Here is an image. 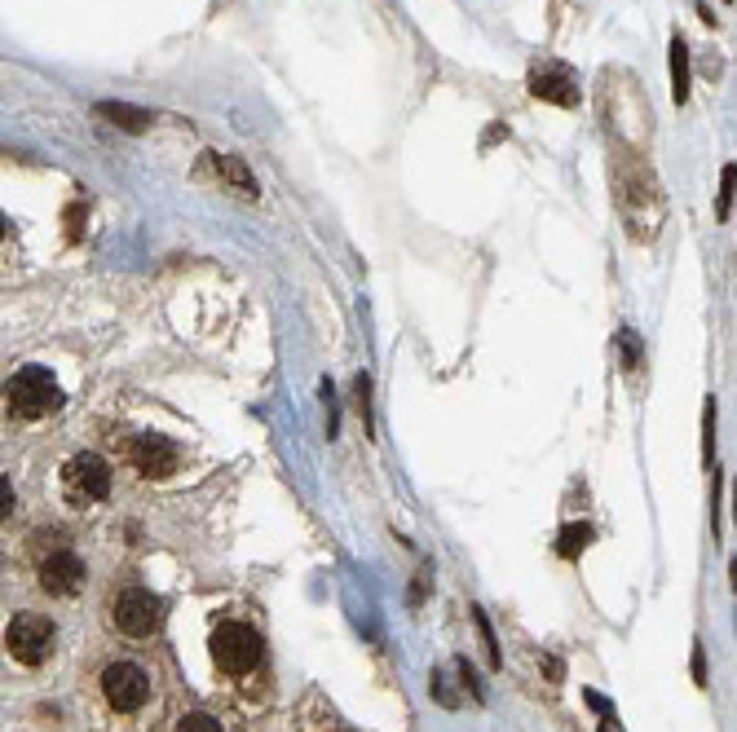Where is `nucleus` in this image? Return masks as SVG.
I'll list each match as a JSON object with an SVG mask.
<instances>
[{
  "instance_id": "obj_8",
  "label": "nucleus",
  "mask_w": 737,
  "mask_h": 732,
  "mask_svg": "<svg viewBox=\"0 0 737 732\" xmlns=\"http://www.w3.org/2000/svg\"><path fill=\"white\" fill-rule=\"evenodd\" d=\"M530 93L539 102H552V107H579V80L570 67L561 62H548V67H534L530 71Z\"/></svg>"
},
{
  "instance_id": "obj_1",
  "label": "nucleus",
  "mask_w": 737,
  "mask_h": 732,
  "mask_svg": "<svg viewBox=\"0 0 737 732\" xmlns=\"http://www.w3.org/2000/svg\"><path fill=\"white\" fill-rule=\"evenodd\" d=\"M4 397H9V410L18 419H40V415H53L62 410V388L58 379L45 370V366H22L9 375L4 384Z\"/></svg>"
},
{
  "instance_id": "obj_9",
  "label": "nucleus",
  "mask_w": 737,
  "mask_h": 732,
  "mask_svg": "<svg viewBox=\"0 0 737 732\" xmlns=\"http://www.w3.org/2000/svg\"><path fill=\"white\" fill-rule=\"evenodd\" d=\"M177 459H181L177 446L159 433H146V437L132 442V464H137L141 477H168V473H177Z\"/></svg>"
},
{
  "instance_id": "obj_4",
  "label": "nucleus",
  "mask_w": 737,
  "mask_h": 732,
  "mask_svg": "<svg viewBox=\"0 0 737 732\" xmlns=\"http://www.w3.org/2000/svg\"><path fill=\"white\" fill-rule=\"evenodd\" d=\"M111 617H116V626H120L124 635L141 640V635H155V631H159V622H164V601H159L155 592H146V587H128V592L116 596Z\"/></svg>"
},
{
  "instance_id": "obj_14",
  "label": "nucleus",
  "mask_w": 737,
  "mask_h": 732,
  "mask_svg": "<svg viewBox=\"0 0 737 732\" xmlns=\"http://www.w3.org/2000/svg\"><path fill=\"white\" fill-rule=\"evenodd\" d=\"M711 459H716V397H707L702 406V464L711 468Z\"/></svg>"
},
{
  "instance_id": "obj_13",
  "label": "nucleus",
  "mask_w": 737,
  "mask_h": 732,
  "mask_svg": "<svg viewBox=\"0 0 737 732\" xmlns=\"http://www.w3.org/2000/svg\"><path fill=\"white\" fill-rule=\"evenodd\" d=\"M588 543H592V525H566V530H561V538H557V552H561L566 561H574Z\"/></svg>"
},
{
  "instance_id": "obj_5",
  "label": "nucleus",
  "mask_w": 737,
  "mask_h": 732,
  "mask_svg": "<svg viewBox=\"0 0 737 732\" xmlns=\"http://www.w3.org/2000/svg\"><path fill=\"white\" fill-rule=\"evenodd\" d=\"M102 698H107L116 711L132 715V711L146 706V698H150V680H146V671L132 666V662H111V666L102 671Z\"/></svg>"
},
{
  "instance_id": "obj_2",
  "label": "nucleus",
  "mask_w": 737,
  "mask_h": 732,
  "mask_svg": "<svg viewBox=\"0 0 737 732\" xmlns=\"http://www.w3.org/2000/svg\"><path fill=\"white\" fill-rule=\"evenodd\" d=\"M53 622L40 617V613H18L9 626H4V649L13 662L22 666H40L49 653H53Z\"/></svg>"
},
{
  "instance_id": "obj_17",
  "label": "nucleus",
  "mask_w": 737,
  "mask_h": 732,
  "mask_svg": "<svg viewBox=\"0 0 737 732\" xmlns=\"http://www.w3.org/2000/svg\"><path fill=\"white\" fill-rule=\"evenodd\" d=\"M177 732H222V724H217L213 715H186V720L177 724Z\"/></svg>"
},
{
  "instance_id": "obj_15",
  "label": "nucleus",
  "mask_w": 737,
  "mask_h": 732,
  "mask_svg": "<svg viewBox=\"0 0 737 732\" xmlns=\"http://www.w3.org/2000/svg\"><path fill=\"white\" fill-rule=\"evenodd\" d=\"M618 349H622V366H627V370H640V366H645V354H640L636 332H618Z\"/></svg>"
},
{
  "instance_id": "obj_18",
  "label": "nucleus",
  "mask_w": 737,
  "mask_h": 732,
  "mask_svg": "<svg viewBox=\"0 0 737 732\" xmlns=\"http://www.w3.org/2000/svg\"><path fill=\"white\" fill-rule=\"evenodd\" d=\"M601 732H618V724L610 720V724H601Z\"/></svg>"
},
{
  "instance_id": "obj_12",
  "label": "nucleus",
  "mask_w": 737,
  "mask_h": 732,
  "mask_svg": "<svg viewBox=\"0 0 737 732\" xmlns=\"http://www.w3.org/2000/svg\"><path fill=\"white\" fill-rule=\"evenodd\" d=\"M98 116H107L111 123H120L124 132H146V128H150V116H146V111L124 107V102H102V107H98Z\"/></svg>"
},
{
  "instance_id": "obj_6",
  "label": "nucleus",
  "mask_w": 737,
  "mask_h": 732,
  "mask_svg": "<svg viewBox=\"0 0 737 732\" xmlns=\"http://www.w3.org/2000/svg\"><path fill=\"white\" fill-rule=\"evenodd\" d=\"M62 486L80 503H98V498L111 494V468L98 455H71L67 468H62Z\"/></svg>"
},
{
  "instance_id": "obj_11",
  "label": "nucleus",
  "mask_w": 737,
  "mask_h": 732,
  "mask_svg": "<svg viewBox=\"0 0 737 732\" xmlns=\"http://www.w3.org/2000/svg\"><path fill=\"white\" fill-rule=\"evenodd\" d=\"M671 98H676V107L689 98V44L680 36L671 40Z\"/></svg>"
},
{
  "instance_id": "obj_16",
  "label": "nucleus",
  "mask_w": 737,
  "mask_h": 732,
  "mask_svg": "<svg viewBox=\"0 0 737 732\" xmlns=\"http://www.w3.org/2000/svg\"><path fill=\"white\" fill-rule=\"evenodd\" d=\"M734 195H737V164H725V177H720V204H716V212H720V217H729Z\"/></svg>"
},
{
  "instance_id": "obj_7",
  "label": "nucleus",
  "mask_w": 737,
  "mask_h": 732,
  "mask_svg": "<svg viewBox=\"0 0 737 732\" xmlns=\"http://www.w3.org/2000/svg\"><path fill=\"white\" fill-rule=\"evenodd\" d=\"M40 587H45L49 596H76V592L85 587V561H80L76 552H67V547L49 552V556L40 561Z\"/></svg>"
},
{
  "instance_id": "obj_10",
  "label": "nucleus",
  "mask_w": 737,
  "mask_h": 732,
  "mask_svg": "<svg viewBox=\"0 0 737 732\" xmlns=\"http://www.w3.org/2000/svg\"><path fill=\"white\" fill-rule=\"evenodd\" d=\"M213 168H217V177L235 190V195H244V199H256V181H252V172H247L244 159H235V155H213Z\"/></svg>"
},
{
  "instance_id": "obj_3",
  "label": "nucleus",
  "mask_w": 737,
  "mask_h": 732,
  "mask_svg": "<svg viewBox=\"0 0 737 732\" xmlns=\"http://www.w3.org/2000/svg\"><path fill=\"white\" fill-rule=\"evenodd\" d=\"M213 662L226 671V675H247L256 662H261V640L256 631L244 622H222L213 631Z\"/></svg>"
}]
</instances>
